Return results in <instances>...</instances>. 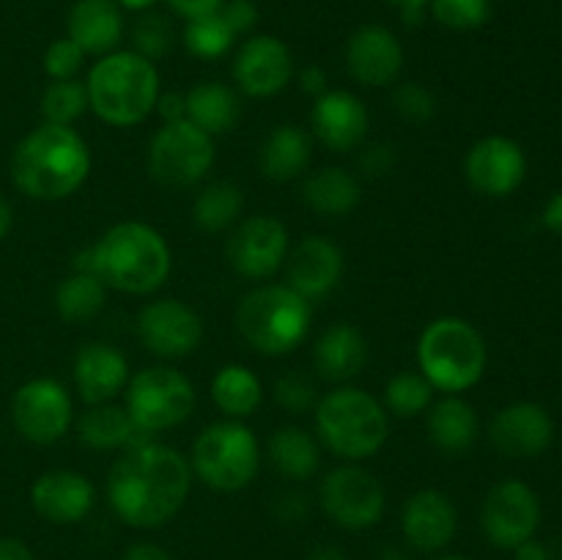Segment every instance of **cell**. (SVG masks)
Here are the masks:
<instances>
[{
    "instance_id": "21",
    "label": "cell",
    "mask_w": 562,
    "mask_h": 560,
    "mask_svg": "<svg viewBox=\"0 0 562 560\" xmlns=\"http://www.w3.org/2000/svg\"><path fill=\"white\" fill-rule=\"evenodd\" d=\"M31 503L38 516L55 525H75L91 514L97 489L86 475L71 470L44 472L31 489Z\"/></svg>"
},
{
    "instance_id": "40",
    "label": "cell",
    "mask_w": 562,
    "mask_h": 560,
    "mask_svg": "<svg viewBox=\"0 0 562 560\" xmlns=\"http://www.w3.org/2000/svg\"><path fill=\"white\" fill-rule=\"evenodd\" d=\"M428 9L450 31H477L492 16V0H431Z\"/></svg>"
},
{
    "instance_id": "29",
    "label": "cell",
    "mask_w": 562,
    "mask_h": 560,
    "mask_svg": "<svg viewBox=\"0 0 562 560\" xmlns=\"http://www.w3.org/2000/svg\"><path fill=\"white\" fill-rule=\"evenodd\" d=\"M261 170L272 181H291L305 173L311 163V137L294 124H283L269 132L261 146Z\"/></svg>"
},
{
    "instance_id": "5",
    "label": "cell",
    "mask_w": 562,
    "mask_h": 560,
    "mask_svg": "<svg viewBox=\"0 0 562 560\" xmlns=\"http://www.w3.org/2000/svg\"><path fill=\"white\" fill-rule=\"evenodd\" d=\"M423 377L448 395L475 388L486 371V340L467 318L442 316L428 324L417 344Z\"/></svg>"
},
{
    "instance_id": "31",
    "label": "cell",
    "mask_w": 562,
    "mask_h": 560,
    "mask_svg": "<svg viewBox=\"0 0 562 560\" xmlns=\"http://www.w3.org/2000/svg\"><path fill=\"white\" fill-rule=\"evenodd\" d=\"M184 99L187 121L206 135H223L239 121V97L223 82H198Z\"/></svg>"
},
{
    "instance_id": "38",
    "label": "cell",
    "mask_w": 562,
    "mask_h": 560,
    "mask_svg": "<svg viewBox=\"0 0 562 560\" xmlns=\"http://www.w3.org/2000/svg\"><path fill=\"white\" fill-rule=\"evenodd\" d=\"M384 401L398 417H415L434 404V384L423 373H398L384 388Z\"/></svg>"
},
{
    "instance_id": "2",
    "label": "cell",
    "mask_w": 562,
    "mask_h": 560,
    "mask_svg": "<svg viewBox=\"0 0 562 560\" xmlns=\"http://www.w3.org/2000/svg\"><path fill=\"white\" fill-rule=\"evenodd\" d=\"M75 272L93 275L126 294H148L168 278L170 250L151 225L119 223L104 231L97 245L77 253Z\"/></svg>"
},
{
    "instance_id": "33",
    "label": "cell",
    "mask_w": 562,
    "mask_h": 560,
    "mask_svg": "<svg viewBox=\"0 0 562 560\" xmlns=\"http://www.w3.org/2000/svg\"><path fill=\"white\" fill-rule=\"evenodd\" d=\"M261 379L245 366H223L212 379V399L231 421L250 417L261 404Z\"/></svg>"
},
{
    "instance_id": "13",
    "label": "cell",
    "mask_w": 562,
    "mask_h": 560,
    "mask_svg": "<svg viewBox=\"0 0 562 560\" xmlns=\"http://www.w3.org/2000/svg\"><path fill=\"white\" fill-rule=\"evenodd\" d=\"M11 421L16 432L36 445H53L69 432L71 399L55 379H31L22 384L11 401Z\"/></svg>"
},
{
    "instance_id": "30",
    "label": "cell",
    "mask_w": 562,
    "mask_h": 560,
    "mask_svg": "<svg viewBox=\"0 0 562 560\" xmlns=\"http://www.w3.org/2000/svg\"><path fill=\"white\" fill-rule=\"evenodd\" d=\"M302 198L307 206L327 217H344L355 212L362 192L355 176L344 168H322L313 170L302 184Z\"/></svg>"
},
{
    "instance_id": "44",
    "label": "cell",
    "mask_w": 562,
    "mask_h": 560,
    "mask_svg": "<svg viewBox=\"0 0 562 560\" xmlns=\"http://www.w3.org/2000/svg\"><path fill=\"white\" fill-rule=\"evenodd\" d=\"M220 16L234 31V36H245L258 25V9L252 0H225Z\"/></svg>"
},
{
    "instance_id": "49",
    "label": "cell",
    "mask_w": 562,
    "mask_h": 560,
    "mask_svg": "<svg viewBox=\"0 0 562 560\" xmlns=\"http://www.w3.org/2000/svg\"><path fill=\"white\" fill-rule=\"evenodd\" d=\"M300 86L305 93H313V97H322L324 91H327V71L322 69V66H305V69L300 71Z\"/></svg>"
},
{
    "instance_id": "16",
    "label": "cell",
    "mask_w": 562,
    "mask_h": 560,
    "mask_svg": "<svg viewBox=\"0 0 562 560\" xmlns=\"http://www.w3.org/2000/svg\"><path fill=\"white\" fill-rule=\"evenodd\" d=\"M467 181L475 192L488 198H505L519 190L527 176V157L510 137L488 135L470 148L464 163Z\"/></svg>"
},
{
    "instance_id": "36",
    "label": "cell",
    "mask_w": 562,
    "mask_h": 560,
    "mask_svg": "<svg viewBox=\"0 0 562 560\" xmlns=\"http://www.w3.org/2000/svg\"><path fill=\"white\" fill-rule=\"evenodd\" d=\"M234 31L225 25V20L217 14L198 16L184 25V47L187 53L195 55L201 60L223 58L231 47H234Z\"/></svg>"
},
{
    "instance_id": "46",
    "label": "cell",
    "mask_w": 562,
    "mask_h": 560,
    "mask_svg": "<svg viewBox=\"0 0 562 560\" xmlns=\"http://www.w3.org/2000/svg\"><path fill=\"white\" fill-rule=\"evenodd\" d=\"M170 5V11L179 16H184L187 22L198 20V16H206V14H217L223 9L225 0H165Z\"/></svg>"
},
{
    "instance_id": "48",
    "label": "cell",
    "mask_w": 562,
    "mask_h": 560,
    "mask_svg": "<svg viewBox=\"0 0 562 560\" xmlns=\"http://www.w3.org/2000/svg\"><path fill=\"white\" fill-rule=\"evenodd\" d=\"M157 108L159 115L165 119V124L187 119V99L181 97V93H165V97L157 99Z\"/></svg>"
},
{
    "instance_id": "51",
    "label": "cell",
    "mask_w": 562,
    "mask_h": 560,
    "mask_svg": "<svg viewBox=\"0 0 562 560\" xmlns=\"http://www.w3.org/2000/svg\"><path fill=\"white\" fill-rule=\"evenodd\" d=\"M543 225L562 239V190L554 192L543 206Z\"/></svg>"
},
{
    "instance_id": "15",
    "label": "cell",
    "mask_w": 562,
    "mask_h": 560,
    "mask_svg": "<svg viewBox=\"0 0 562 560\" xmlns=\"http://www.w3.org/2000/svg\"><path fill=\"white\" fill-rule=\"evenodd\" d=\"M143 346L159 357H187L201 346L203 322L181 300H154L137 313Z\"/></svg>"
},
{
    "instance_id": "39",
    "label": "cell",
    "mask_w": 562,
    "mask_h": 560,
    "mask_svg": "<svg viewBox=\"0 0 562 560\" xmlns=\"http://www.w3.org/2000/svg\"><path fill=\"white\" fill-rule=\"evenodd\" d=\"M132 47L137 55L154 60L165 58L173 47V25L159 11H143L140 20L132 25Z\"/></svg>"
},
{
    "instance_id": "47",
    "label": "cell",
    "mask_w": 562,
    "mask_h": 560,
    "mask_svg": "<svg viewBox=\"0 0 562 560\" xmlns=\"http://www.w3.org/2000/svg\"><path fill=\"white\" fill-rule=\"evenodd\" d=\"M274 514L283 522H300L307 514V494L302 492H283L274 500Z\"/></svg>"
},
{
    "instance_id": "24",
    "label": "cell",
    "mask_w": 562,
    "mask_h": 560,
    "mask_svg": "<svg viewBox=\"0 0 562 560\" xmlns=\"http://www.w3.org/2000/svg\"><path fill=\"white\" fill-rule=\"evenodd\" d=\"M130 382L126 357L115 346L86 344L75 357V384L86 404H108Z\"/></svg>"
},
{
    "instance_id": "35",
    "label": "cell",
    "mask_w": 562,
    "mask_h": 560,
    "mask_svg": "<svg viewBox=\"0 0 562 560\" xmlns=\"http://www.w3.org/2000/svg\"><path fill=\"white\" fill-rule=\"evenodd\" d=\"M108 302V285L86 272H71L55 291V307L66 322H88Z\"/></svg>"
},
{
    "instance_id": "34",
    "label": "cell",
    "mask_w": 562,
    "mask_h": 560,
    "mask_svg": "<svg viewBox=\"0 0 562 560\" xmlns=\"http://www.w3.org/2000/svg\"><path fill=\"white\" fill-rule=\"evenodd\" d=\"M241 209H245V195L239 187L231 181H212L198 192L192 217L203 231L217 234V231L231 228L241 217Z\"/></svg>"
},
{
    "instance_id": "45",
    "label": "cell",
    "mask_w": 562,
    "mask_h": 560,
    "mask_svg": "<svg viewBox=\"0 0 562 560\" xmlns=\"http://www.w3.org/2000/svg\"><path fill=\"white\" fill-rule=\"evenodd\" d=\"M360 168L366 170L368 176H382L387 170L395 168V152L387 143H376V146H368L366 152L360 154Z\"/></svg>"
},
{
    "instance_id": "1",
    "label": "cell",
    "mask_w": 562,
    "mask_h": 560,
    "mask_svg": "<svg viewBox=\"0 0 562 560\" xmlns=\"http://www.w3.org/2000/svg\"><path fill=\"white\" fill-rule=\"evenodd\" d=\"M192 467L176 448L146 443L130 448L108 475L115 516L132 527H159L173 519L190 494Z\"/></svg>"
},
{
    "instance_id": "41",
    "label": "cell",
    "mask_w": 562,
    "mask_h": 560,
    "mask_svg": "<svg viewBox=\"0 0 562 560\" xmlns=\"http://www.w3.org/2000/svg\"><path fill=\"white\" fill-rule=\"evenodd\" d=\"M274 401H278L285 412H291V415H302V412L307 410H316V384H313V379L305 377V373H283V377L274 382Z\"/></svg>"
},
{
    "instance_id": "17",
    "label": "cell",
    "mask_w": 562,
    "mask_h": 560,
    "mask_svg": "<svg viewBox=\"0 0 562 560\" xmlns=\"http://www.w3.org/2000/svg\"><path fill=\"white\" fill-rule=\"evenodd\" d=\"M294 77V58L285 42L269 33L250 36L234 58V80L247 97H274Z\"/></svg>"
},
{
    "instance_id": "55",
    "label": "cell",
    "mask_w": 562,
    "mask_h": 560,
    "mask_svg": "<svg viewBox=\"0 0 562 560\" xmlns=\"http://www.w3.org/2000/svg\"><path fill=\"white\" fill-rule=\"evenodd\" d=\"M305 560H349L340 547H333V544H322V547H313L307 552Z\"/></svg>"
},
{
    "instance_id": "3",
    "label": "cell",
    "mask_w": 562,
    "mask_h": 560,
    "mask_svg": "<svg viewBox=\"0 0 562 560\" xmlns=\"http://www.w3.org/2000/svg\"><path fill=\"white\" fill-rule=\"evenodd\" d=\"M91 170L86 141L71 126L44 124L16 143L11 179L16 190L36 201H60L82 187Z\"/></svg>"
},
{
    "instance_id": "42",
    "label": "cell",
    "mask_w": 562,
    "mask_h": 560,
    "mask_svg": "<svg viewBox=\"0 0 562 560\" xmlns=\"http://www.w3.org/2000/svg\"><path fill=\"white\" fill-rule=\"evenodd\" d=\"M393 108L401 119L412 121V124H426L437 113V102H434L431 91L420 82H404V86L395 88Z\"/></svg>"
},
{
    "instance_id": "50",
    "label": "cell",
    "mask_w": 562,
    "mask_h": 560,
    "mask_svg": "<svg viewBox=\"0 0 562 560\" xmlns=\"http://www.w3.org/2000/svg\"><path fill=\"white\" fill-rule=\"evenodd\" d=\"M121 560H173L168 552H165L162 547H157V544H148V541H137L132 544L130 549L124 552V558Z\"/></svg>"
},
{
    "instance_id": "53",
    "label": "cell",
    "mask_w": 562,
    "mask_h": 560,
    "mask_svg": "<svg viewBox=\"0 0 562 560\" xmlns=\"http://www.w3.org/2000/svg\"><path fill=\"white\" fill-rule=\"evenodd\" d=\"M0 560H33V552L20 538H0Z\"/></svg>"
},
{
    "instance_id": "57",
    "label": "cell",
    "mask_w": 562,
    "mask_h": 560,
    "mask_svg": "<svg viewBox=\"0 0 562 560\" xmlns=\"http://www.w3.org/2000/svg\"><path fill=\"white\" fill-rule=\"evenodd\" d=\"M126 11H151L159 0H115Z\"/></svg>"
},
{
    "instance_id": "11",
    "label": "cell",
    "mask_w": 562,
    "mask_h": 560,
    "mask_svg": "<svg viewBox=\"0 0 562 560\" xmlns=\"http://www.w3.org/2000/svg\"><path fill=\"white\" fill-rule=\"evenodd\" d=\"M322 508L346 530H368L384 516V489L362 467H338L322 483Z\"/></svg>"
},
{
    "instance_id": "28",
    "label": "cell",
    "mask_w": 562,
    "mask_h": 560,
    "mask_svg": "<svg viewBox=\"0 0 562 560\" xmlns=\"http://www.w3.org/2000/svg\"><path fill=\"white\" fill-rule=\"evenodd\" d=\"M428 437L445 453H464L477 439V415L464 399L448 395L428 406Z\"/></svg>"
},
{
    "instance_id": "4",
    "label": "cell",
    "mask_w": 562,
    "mask_h": 560,
    "mask_svg": "<svg viewBox=\"0 0 562 560\" xmlns=\"http://www.w3.org/2000/svg\"><path fill=\"white\" fill-rule=\"evenodd\" d=\"M88 108L113 126H135L157 108V66L135 49L108 53L93 64L86 80Z\"/></svg>"
},
{
    "instance_id": "10",
    "label": "cell",
    "mask_w": 562,
    "mask_h": 560,
    "mask_svg": "<svg viewBox=\"0 0 562 560\" xmlns=\"http://www.w3.org/2000/svg\"><path fill=\"white\" fill-rule=\"evenodd\" d=\"M214 163V141L192 121H170L159 126L148 146V170L168 190H187L209 173Z\"/></svg>"
},
{
    "instance_id": "19",
    "label": "cell",
    "mask_w": 562,
    "mask_h": 560,
    "mask_svg": "<svg viewBox=\"0 0 562 560\" xmlns=\"http://www.w3.org/2000/svg\"><path fill=\"white\" fill-rule=\"evenodd\" d=\"M346 66L362 86H390L404 69V47L384 25H362L346 44Z\"/></svg>"
},
{
    "instance_id": "37",
    "label": "cell",
    "mask_w": 562,
    "mask_h": 560,
    "mask_svg": "<svg viewBox=\"0 0 562 560\" xmlns=\"http://www.w3.org/2000/svg\"><path fill=\"white\" fill-rule=\"evenodd\" d=\"M88 108L86 82L80 80H55L49 82L42 97L44 124L71 126Z\"/></svg>"
},
{
    "instance_id": "18",
    "label": "cell",
    "mask_w": 562,
    "mask_h": 560,
    "mask_svg": "<svg viewBox=\"0 0 562 560\" xmlns=\"http://www.w3.org/2000/svg\"><path fill=\"white\" fill-rule=\"evenodd\" d=\"M492 445L508 459H532L552 445V415L536 401H516L497 412L488 428Z\"/></svg>"
},
{
    "instance_id": "54",
    "label": "cell",
    "mask_w": 562,
    "mask_h": 560,
    "mask_svg": "<svg viewBox=\"0 0 562 560\" xmlns=\"http://www.w3.org/2000/svg\"><path fill=\"white\" fill-rule=\"evenodd\" d=\"M514 560H552V555H549L547 544L530 538V541L519 544V547L514 549Z\"/></svg>"
},
{
    "instance_id": "27",
    "label": "cell",
    "mask_w": 562,
    "mask_h": 560,
    "mask_svg": "<svg viewBox=\"0 0 562 560\" xmlns=\"http://www.w3.org/2000/svg\"><path fill=\"white\" fill-rule=\"evenodd\" d=\"M77 434L93 450H130L151 443V434L143 432L130 412L113 404H97L80 417Z\"/></svg>"
},
{
    "instance_id": "43",
    "label": "cell",
    "mask_w": 562,
    "mask_h": 560,
    "mask_svg": "<svg viewBox=\"0 0 562 560\" xmlns=\"http://www.w3.org/2000/svg\"><path fill=\"white\" fill-rule=\"evenodd\" d=\"M82 60H86V53L69 36L55 38L44 53V71L53 80H75L77 71L82 69Z\"/></svg>"
},
{
    "instance_id": "58",
    "label": "cell",
    "mask_w": 562,
    "mask_h": 560,
    "mask_svg": "<svg viewBox=\"0 0 562 560\" xmlns=\"http://www.w3.org/2000/svg\"><path fill=\"white\" fill-rule=\"evenodd\" d=\"M376 560H412V558L404 552V549H398V547H384L382 552H379Z\"/></svg>"
},
{
    "instance_id": "20",
    "label": "cell",
    "mask_w": 562,
    "mask_h": 560,
    "mask_svg": "<svg viewBox=\"0 0 562 560\" xmlns=\"http://www.w3.org/2000/svg\"><path fill=\"white\" fill-rule=\"evenodd\" d=\"M401 530L417 552H439L453 541L459 530L453 500L439 489H423L412 494L401 514Z\"/></svg>"
},
{
    "instance_id": "22",
    "label": "cell",
    "mask_w": 562,
    "mask_h": 560,
    "mask_svg": "<svg viewBox=\"0 0 562 560\" xmlns=\"http://www.w3.org/2000/svg\"><path fill=\"white\" fill-rule=\"evenodd\" d=\"M313 132L333 152L360 148L368 137V110L349 91H324L313 104Z\"/></svg>"
},
{
    "instance_id": "14",
    "label": "cell",
    "mask_w": 562,
    "mask_h": 560,
    "mask_svg": "<svg viewBox=\"0 0 562 560\" xmlns=\"http://www.w3.org/2000/svg\"><path fill=\"white\" fill-rule=\"evenodd\" d=\"M289 253V231L280 220L256 214L236 225L225 245L228 264L241 278H269L280 269Z\"/></svg>"
},
{
    "instance_id": "32",
    "label": "cell",
    "mask_w": 562,
    "mask_h": 560,
    "mask_svg": "<svg viewBox=\"0 0 562 560\" xmlns=\"http://www.w3.org/2000/svg\"><path fill=\"white\" fill-rule=\"evenodd\" d=\"M269 461L283 478L307 481V478L316 475L322 450H318V443L305 428L283 426L269 439Z\"/></svg>"
},
{
    "instance_id": "52",
    "label": "cell",
    "mask_w": 562,
    "mask_h": 560,
    "mask_svg": "<svg viewBox=\"0 0 562 560\" xmlns=\"http://www.w3.org/2000/svg\"><path fill=\"white\" fill-rule=\"evenodd\" d=\"M387 3L395 5V9L404 14L406 25H417V22L423 20V14H426V9L431 0H387Z\"/></svg>"
},
{
    "instance_id": "23",
    "label": "cell",
    "mask_w": 562,
    "mask_h": 560,
    "mask_svg": "<svg viewBox=\"0 0 562 560\" xmlns=\"http://www.w3.org/2000/svg\"><path fill=\"white\" fill-rule=\"evenodd\" d=\"M340 275L344 253L324 236L313 234L302 239L289 258V285L307 302L327 296L340 283Z\"/></svg>"
},
{
    "instance_id": "8",
    "label": "cell",
    "mask_w": 562,
    "mask_h": 560,
    "mask_svg": "<svg viewBox=\"0 0 562 560\" xmlns=\"http://www.w3.org/2000/svg\"><path fill=\"white\" fill-rule=\"evenodd\" d=\"M192 470L217 492H239L258 472L256 434L239 421L212 423L192 448Z\"/></svg>"
},
{
    "instance_id": "9",
    "label": "cell",
    "mask_w": 562,
    "mask_h": 560,
    "mask_svg": "<svg viewBox=\"0 0 562 560\" xmlns=\"http://www.w3.org/2000/svg\"><path fill=\"white\" fill-rule=\"evenodd\" d=\"M195 390L190 379L168 366H151L130 379L126 388V412L148 434L165 432L192 415Z\"/></svg>"
},
{
    "instance_id": "7",
    "label": "cell",
    "mask_w": 562,
    "mask_h": 560,
    "mask_svg": "<svg viewBox=\"0 0 562 560\" xmlns=\"http://www.w3.org/2000/svg\"><path fill=\"white\" fill-rule=\"evenodd\" d=\"M316 428L333 453L360 461L387 443V412L366 390L340 388L316 404Z\"/></svg>"
},
{
    "instance_id": "26",
    "label": "cell",
    "mask_w": 562,
    "mask_h": 560,
    "mask_svg": "<svg viewBox=\"0 0 562 560\" xmlns=\"http://www.w3.org/2000/svg\"><path fill=\"white\" fill-rule=\"evenodd\" d=\"M368 362V344L355 324L338 322L322 333L313 346V366L327 382H346Z\"/></svg>"
},
{
    "instance_id": "12",
    "label": "cell",
    "mask_w": 562,
    "mask_h": 560,
    "mask_svg": "<svg viewBox=\"0 0 562 560\" xmlns=\"http://www.w3.org/2000/svg\"><path fill=\"white\" fill-rule=\"evenodd\" d=\"M481 522L494 547L516 549L536 538L541 525V500L525 481H499L483 500Z\"/></svg>"
},
{
    "instance_id": "56",
    "label": "cell",
    "mask_w": 562,
    "mask_h": 560,
    "mask_svg": "<svg viewBox=\"0 0 562 560\" xmlns=\"http://www.w3.org/2000/svg\"><path fill=\"white\" fill-rule=\"evenodd\" d=\"M11 223H14V217H11V206L5 198H0V239H5V234L11 231Z\"/></svg>"
},
{
    "instance_id": "25",
    "label": "cell",
    "mask_w": 562,
    "mask_h": 560,
    "mask_svg": "<svg viewBox=\"0 0 562 560\" xmlns=\"http://www.w3.org/2000/svg\"><path fill=\"white\" fill-rule=\"evenodd\" d=\"M66 27L86 55H108L124 38V14L115 0H75Z\"/></svg>"
},
{
    "instance_id": "59",
    "label": "cell",
    "mask_w": 562,
    "mask_h": 560,
    "mask_svg": "<svg viewBox=\"0 0 562 560\" xmlns=\"http://www.w3.org/2000/svg\"><path fill=\"white\" fill-rule=\"evenodd\" d=\"M437 560H470V558H464V555H442V558Z\"/></svg>"
},
{
    "instance_id": "6",
    "label": "cell",
    "mask_w": 562,
    "mask_h": 560,
    "mask_svg": "<svg viewBox=\"0 0 562 560\" xmlns=\"http://www.w3.org/2000/svg\"><path fill=\"white\" fill-rule=\"evenodd\" d=\"M311 302L291 285H258L239 302L236 327L256 351L269 357L289 355L311 329Z\"/></svg>"
}]
</instances>
